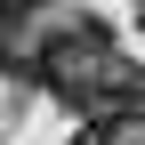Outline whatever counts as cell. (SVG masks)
Instances as JSON below:
<instances>
[{"instance_id": "3", "label": "cell", "mask_w": 145, "mask_h": 145, "mask_svg": "<svg viewBox=\"0 0 145 145\" xmlns=\"http://www.w3.org/2000/svg\"><path fill=\"white\" fill-rule=\"evenodd\" d=\"M0 8H16V16H32V8H48V0H0Z\"/></svg>"}, {"instance_id": "1", "label": "cell", "mask_w": 145, "mask_h": 145, "mask_svg": "<svg viewBox=\"0 0 145 145\" xmlns=\"http://www.w3.org/2000/svg\"><path fill=\"white\" fill-rule=\"evenodd\" d=\"M105 65H113V32H105L97 16H65L48 40H32V81H40L48 97H65V105H81Z\"/></svg>"}, {"instance_id": "2", "label": "cell", "mask_w": 145, "mask_h": 145, "mask_svg": "<svg viewBox=\"0 0 145 145\" xmlns=\"http://www.w3.org/2000/svg\"><path fill=\"white\" fill-rule=\"evenodd\" d=\"M0 72L8 81H32V32H24L16 8H0Z\"/></svg>"}]
</instances>
